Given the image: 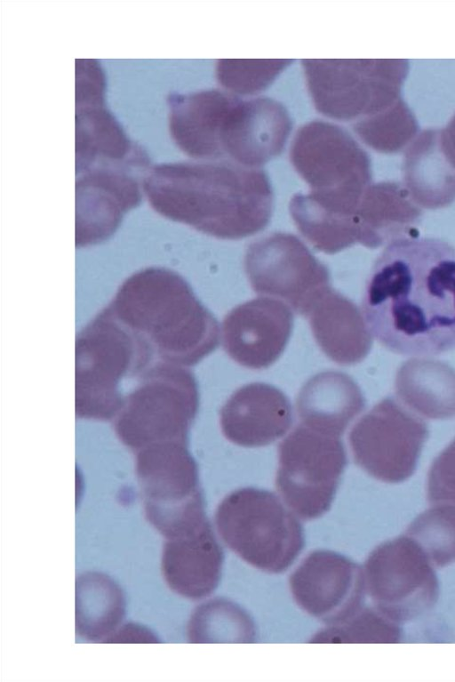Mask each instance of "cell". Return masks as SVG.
<instances>
[{
  "label": "cell",
  "mask_w": 455,
  "mask_h": 682,
  "mask_svg": "<svg viewBox=\"0 0 455 682\" xmlns=\"http://www.w3.org/2000/svg\"><path fill=\"white\" fill-rule=\"evenodd\" d=\"M306 317L320 349L335 363L355 365L370 352L371 333L359 309L331 287L313 304Z\"/></svg>",
  "instance_id": "cell-18"
},
{
  "label": "cell",
  "mask_w": 455,
  "mask_h": 682,
  "mask_svg": "<svg viewBox=\"0 0 455 682\" xmlns=\"http://www.w3.org/2000/svg\"><path fill=\"white\" fill-rule=\"evenodd\" d=\"M363 571L375 608L398 624L424 614L437 599L434 566L406 534L372 550Z\"/></svg>",
  "instance_id": "cell-8"
},
{
  "label": "cell",
  "mask_w": 455,
  "mask_h": 682,
  "mask_svg": "<svg viewBox=\"0 0 455 682\" xmlns=\"http://www.w3.org/2000/svg\"><path fill=\"white\" fill-rule=\"evenodd\" d=\"M237 99L216 89L170 95L168 128L177 148L196 161H220L221 132Z\"/></svg>",
  "instance_id": "cell-15"
},
{
  "label": "cell",
  "mask_w": 455,
  "mask_h": 682,
  "mask_svg": "<svg viewBox=\"0 0 455 682\" xmlns=\"http://www.w3.org/2000/svg\"><path fill=\"white\" fill-rule=\"evenodd\" d=\"M402 173L403 186L420 208H443L455 200V167L444 152L442 129L416 136L404 153Z\"/></svg>",
  "instance_id": "cell-21"
},
{
  "label": "cell",
  "mask_w": 455,
  "mask_h": 682,
  "mask_svg": "<svg viewBox=\"0 0 455 682\" xmlns=\"http://www.w3.org/2000/svg\"><path fill=\"white\" fill-rule=\"evenodd\" d=\"M293 326L285 303L260 297L233 309L222 323V342L228 355L250 369H265L283 352Z\"/></svg>",
  "instance_id": "cell-13"
},
{
  "label": "cell",
  "mask_w": 455,
  "mask_h": 682,
  "mask_svg": "<svg viewBox=\"0 0 455 682\" xmlns=\"http://www.w3.org/2000/svg\"><path fill=\"white\" fill-rule=\"evenodd\" d=\"M290 160L310 187L299 194L310 210L352 221L371 184V160L366 151L342 127L315 120L303 124L290 148Z\"/></svg>",
  "instance_id": "cell-4"
},
{
  "label": "cell",
  "mask_w": 455,
  "mask_h": 682,
  "mask_svg": "<svg viewBox=\"0 0 455 682\" xmlns=\"http://www.w3.org/2000/svg\"><path fill=\"white\" fill-rule=\"evenodd\" d=\"M302 67L317 111L331 119L355 122L402 98L409 71L403 59L303 60Z\"/></svg>",
  "instance_id": "cell-6"
},
{
  "label": "cell",
  "mask_w": 455,
  "mask_h": 682,
  "mask_svg": "<svg viewBox=\"0 0 455 682\" xmlns=\"http://www.w3.org/2000/svg\"><path fill=\"white\" fill-rule=\"evenodd\" d=\"M428 433L424 421L386 397L354 425L348 441L356 465L378 480L400 483L415 472Z\"/></svg>",
  "instance_id": "cell-9"
},
{
  "label": "cell",
  "mask_w": 455,
  "mask_h": 682,
  "mask_svg": "<svg viewBox=\"0 0 455 682\" xmlns=\"http://www.w3.org/2000/svg\"><path fill=\"white\" fill-rule=\"evenodd\" d=\"M214 520L226 545L266 573L285 571L303 549V530L295 514L267 490L243 487L228 493Z\"/></svg>",
  "instance_id": "cell-5"
},
{
  "label": "cell",
  "mask_w": 455,
  "mask_h": 682,
  "mask_svg": "<svg viewBox=\"0 0 455 682\" xmlns=\"http://www.w3.org/2000/svg\"><path fill=\"white\" fill-rule=\"evenodd\" d=\"M124 614L123 592L110 578L99 573L77 578L76 626L82 638L106 643L120 627Z\"/></svg>",
  "instance_id": "cell-24"
},
{
  "label": "cell",
  "mask_w": 455,
  "mask_h": 682,
  "mask_svg": "<svg viewBox=\"0 0 455 682\" xmlns=\"http://www.w3.org/2000/svg\"><path fill=\"white\" fill-rule=\"evenodd\" d=\"M427 499L433 504L455 505V438L432 462L427 475Z\"/></svg>",
  "instance_id": "cell-29"
},
{
  "label": "cell",
  "mask_w": 455,
  "mask_h": 682,
  "mask_svg": "<svg viewBox=\"0 0 455 682\" xmlns=\"http://www.w3.org/2000/svg\"><path fill=\"white\" fill-rule=\"evenodd\" d=\"M395 389L408 407L426 418L455 417V369L445 362L429 357L403 362Z\"/></svg>",
  "instance_id": "cell-23"
},
{
  "label": "cell",
  "mask_w": 455,
  "mask_h": 682,
  "mask_svg": "<svg viewBox=\"0 0 455 682\" xmlns=\"http://www.w3.org/2000/svg\"><path fill=\"white\" fill-rule=\"evenodd\" d=\"M158 638L148 628L128 623L120 626L106 643H156Z\"/></svg>",
  "instance_id": "cell-30"
},
{
  "label": "cell",
  "mask_w": 455,
  "mask_h": 682,
  "mask_svg": "<svg viewBox=\"0 0 455 682\" xmlns=\"http://www.w3.org/2000/svg\"><path fill=\"white\" fill-rule=\"evenodd\" d=\"M443 146L446 156L455 167V114L444 129H442Z\"/></svg>",
  "instance_id": "cell-31"
},
{
  "label": "cell",
  "mask_w": 455,
  "mask_h": 682,
  "mask_svg": "<svg viewBox=\"0 0 455 682\" xmlns=\"http://www.w3.org/2000/svg\"><path fill=\"white\" fill-rule=\"evenodd\" d=\"M347 464L340 437L298 425L278 445L276 489L303 520L326 513Z\"/></svg>",
  "instance_id": "cell-7"
},
{
  "label": "cell",
  "mask_w": 455,
  "mask_h": 682,
  "mask_svg": "<svg viewBox=\"0 0 455 682\" xmlns=\"http://www.w3.org/2000/svg\"><path fill=\"white\" fill-rule=\"evenodd\" d=\"M296 604L314 618L334 626L362 609L363 571L349 558L330 550L307 556L290 577Z\"/></svg>",
  "instance_id": "cell-12"
},
{
  "label": "cell",
  "mask_w": 455,
  "mask_h": 682,
  "mask_svg": "<svg viewBox=\"0 0 455 682\" xmlns=\"http://www.w3.org/2000/svg\"><path fill=\"white\" fill-rule=\"evenodd\" d=\"M107 307L167 362L194 365L219 346L216 318L189 284L165 267L150 266L133 272Z\"/></svg>",
  "instance_id": "cell-3"
},
{
  "label": "cell",
  "mask_w": 455,
  "mask_h": 682,
  "mask_svg": "<svg viewBox=\"0 0 455 682\" xmlns=\"http://www.w3.org/2000/svg\"><path fill=\"white\" fill-rule=\"evenodd\" d=\"M291 131V119L280 102L267 97L238 98L221 132L222 159L259 168L283 151Z\"/></svg>",
  "instance_id": "cell-14"
},
{
  "label": "cell",
  "mask_w": 455,
  "mask_h": 682,
  "mask_svg": "<svg viewBox=\"0 0 455 682\" xmlns=\"http://www.w3.org/2000/svg\"><path fill=\"white\" fill-rule=\"evenodd\" d=\"M147 170L132 164H100L76 173V244L88 247L108 240L143 195Z\"/></svg>",
  "instance_id": "cell-11"
},
{
  "label": "cell",
  "mask_w": 455,
  "mask_h": 682,
  "mask_svg": "<svg viewBox=\"0 0 455 682\" xmlns=\"http://www.w3.org/2000/svg\"><path fill=\"white\" fill-rule=\"evenodd\" d=\"M354 131L371 148L384 154L403 149L416 138L417 119L403 98L386 109L356 121Z\"/></svg>",
  "instance_id": "cell-25"
},
{
  "label": "cell",
  "mask_w": 455,
  "mask_h": 682,
  "mask_svg": "<svg viewBox=\"0 0 455 682\" xmlns=\"http://www.w3.org/2000/svg\"><path fill=\"white\" fill-rule=\"evenodd\" d=\"M421 217V208L401 183L371 184L353 218L357 243L374 249L412 236Z\"/></svg>",
  "instance_id": "cell-19"
},
{
  "label": "cell",
  "mask_w": 455,
  "mask_h": 682,
  "mask_svg": "<svg viewBox=\"0 0 455 682\" xmlns=\"http://www.w3.org/2000/svg\"><path fill=\"white\" fill-rule=\"evenodd\" d=\"M223 552L207 520L196 530L164 543L161 570L168 587L191 600L209 596L222 570Z\"/></svg>",
  "instance_id": "cell-17"
},
{
  "label": "cell",
  "mask_w": 455,
  "mask_h": 682,
  "mask_svg": "<svg viewBox=\"0 0 455 682\" xmlns=\"http://www.w3.org/2000/svg\"><path fill=\"white\" fill-rule=\"evenodd\" d=\"M292 409L278 388L253 382L236 389L220 413L223 435L244 446L267 445L283 437L292 424Z\"/></svg>",
  "instance_id": "cell-16"
},
{
  "label": "cell",
  "mask_w": 455,
  "mask_h": 682,
  "mask_svg": "<svg viewBox=\"0 0 455 682\" xmlns=\"http://www.w3.org/2000/svg\"><path fill=\"white\" fill-rule=\"evenodd\" d=\"M291 60H220L216 76L227 92L254 95L269 86Z\"/></svg>",
  "instance_id": "cell-28"
},
{
  "label": "cell",
  "mask_w": 455,
  "mask_h": 682,
  "mask_svg": "<svg viewBox=\"0 0 455 682\" xmlns=\"http://www.w3.org/2000/svg\"><path fill=\"white\" fill-rule=\"evenodd\" d=\"M370 333L390 351L432 356L455 349V246L407 236L375 261L362 300Z\"/></svg>",
  "instance_id": "cell-1"
},
{
  "label": "cell",
  "mask_w": 455,
  "mask_h": 682,
  "mask_svg": "<svg viewBox=\"0 0 455 682\" xmlns=\"http://www.w3.org/2000/svg\"><path fill=\"white\" fill-rule=\"evenodd\" d=\"M244 264L257 293L283 299L305 317L331 288L327 267L291 234L273 233L251 244Z\"/></svg>",
  "instance_id": "cell-10"
},
{
  "label": "cell",
  "mask_w": 455,
  "mask_h": 682,
  "mask_svg": "<svg viewBox=\"0 0 455 682\" xmlns=\"http://www.w3.org/2000/svg\"><path fill=\"white\" fill-rule=\"evenodd\" d=\"M365 407V398L351 376L339 371L319 373L302 386L296 412L303 424L340 437Z\"/></svg>",
  "instance_id": "cell-20"
},
{
  "label": "cell",
  "mask_w": 455,
  "mask_h": 682,
  "mask_svg": "<svg viewBox=\"0 0 455 682\" xmlns=\"http://www.w3.org/2000/svg\"><path fill=\"white\" fill-rule=\"evenodd\" d=\"M129 164L148 168L144 152L130 141L105 100L76 104V173L100 164Z\"/></svg>",
  "instance_id": "cell-22"
},
{
  "label": "cell",
  "mask_w": 455,
  "mask_h": 682,
  "mask_svg": "<svg viewBox=\"0 0 455 682\" xmlns=\"http://www.w3.org/2000/svg\"><path fill=\"white\" fill-rule=\"evenodd\" d=\"M401 630L378 609H361L347 622L319 632L316 643H393L400 640Z\"/></svg>",
  "instance_id": "cell-27"
},
{
  "label": "cell",
  "mask_w": 455,
  "mask_h": 682,
  "mask_svg": "<svg viewBox=\"0 0 455 682\" xmlns=\"http://www.w3.org/2000/svg\"><path fill=\"white\" fill-rule=\"evenodd\" d=\"M434 566L455 562V505L435 504L419 515L406 530Z\"/></svg>",
  "instance_id": "cell-26"
},
{
  "label": "cell",
  "mask_w": 455,
  "mask_h": 682,
  "mask_svg": "<svg viewBox=\"0 0 455 682\" xmlns=\"http://www.w3.org/2000/svg\"><path fill=\"white\" fill-rule=\"evenodd\" d=\"M142 189L159 215L221 239L261 231L273 212L267 173L227 160L155 164L146 172Z\"/></svg>",
  "instance_id": "cell-2"
}]
</instances>
